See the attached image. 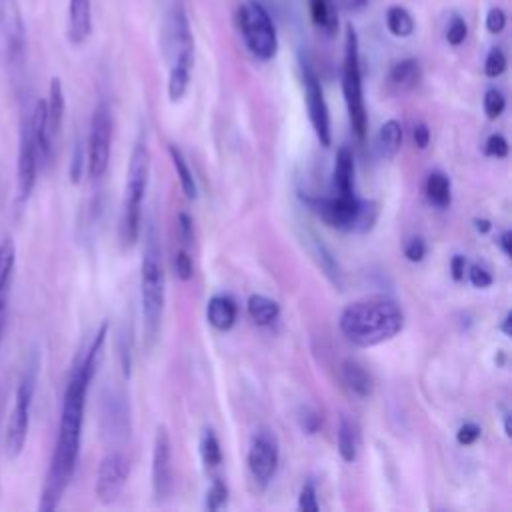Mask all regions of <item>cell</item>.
I'll return each mask as SVG.
<instances>
[{"mask_svg": "<svg viewBox=\"0 0 512 512\" xmlns=\"http://www.w3.org/2000/svg\"><path fill=\"white\" fill-rule=\"evenodd\" d=\"M348 8H360V6H364V2L366 0H342Z\"/></svg>", "mask_w": 512, "mask_h": 512, "instance_id": "f5cc1de1", "label": "cell"}, {"mask_svg": "<svg viewBox=\"0 0 512 512\" xmlns=\"http://www.w3.org/2000/svg\"><path fill=\"white\" fill-rule=\"evenodd\" d=\"M312 240H314V250H312V252H314V256H316L320 268H322L324 274L332 280V284L342 286V272H340V266H338L336 258L332 256V252H330L316 236H312Z\"/></svg>", "mask_w": 512, "mask_h": 512, "instance_id": "f546056e", "label": "cell"}, {"mask_svg": "<svg viewBox=\"0 0 512 512\" xmlns=\"http://www.w3.org/2000/svg\"><path fill=\"white\" fill-rule=\"evenodd\" d=\"M504 108H506L504 94L500 90H496V88L486 90V94H484V112H486V116L490 120H496L498 116H502Z\"/></svg>", "mask_w": 512, "mask_h": 512, "instance_id": "836d02e7", "label": "cell"}, {"mask_svg": "<svg viewBox=\"0 0 512 512\" xmlns=\"http://www.w3.org/2000/svg\"><path fill=\"white\" fill-rule=\"evenodd\" d=\"M412 138H414V144H416V148L424 150V148L430 144V128H428L424 122H418V124H414V130H412Z\"/></svg>", "mask_w": 512, "mask_h": 512, "instance_id": "f6af8a7d", "label": "cell"}, {"mask_svg": "<svg viewBox=\"0 0 512 512\" xmlns=\"http://www.w3.org/2000/svg\"><path fill=\"white\" fill-rule=\"evenodd\" d=\"M302 82H304V98H306V108H308L314 134L322 146H330L332 130H330L328 104H326L320 80L316 78L314 70L308 64L306 66L302 64Z\"/></svg>", "mask_w": 512, "mask_h": 512, "instance_id": "5bb4252c", "label": "cell"}, {"mask_svg": "<svg viewBox=\"0 0 512 512\" xmlns=\"http://www.w3.org/2000/svg\"><path fill=\"white\" fill-rule=\"evenodd\" d=\"M342 94L348 110V118L358 140H364L368 128V116L362 94V72H360V50L358 34L352 26H346L344 62H342Z\"/></svg>", "mask_w": 512, "mask_h": 512, "instance_id": "52a82bcc", "label": "cell"}, {"mask_svg": "<svg viewBox=\"0 0 512 512\" xmlns=\"http://www.w3.org/2000/svg\"><path fill=\"white\" fill-rule=\"evenodd\" d=\"M174 266H176V274L182 280H190L194 274V266H192V258L188 256L186 250H178L176 258H174Z\"/></svg>", "mask_w": 512, "mask_h": 512, "instance_id": "60d3db41", "label": "cell"}, {"mask_svg": "<svg viewBox=\"0 0 512 512\" xmlns=\"http://www.w3.org/2000/svg\"><path fill=\"white\" fill-rule=\"evenodd\" d=\"M140 302L146 336L148 340H154L162 322L166 302V274L162 264V250L152 230L148 234L144 258L140 264Z\"/></svg>", "mask_w": 512, "mask_h": 512, "instance_id": "3957f363", "label": "cell"}, {"mask_svg": "<svg viewBox=\"0 0 512 512\" xmlns=\"http://www.w3.org/2000/svg\"><path fill=\"white\" fill-rule=\"evenodd\" d=\"M108 324L102 322L90 348L86 354L76 362L72 368V374L68 378L64 400H62V412H60V426H58V438L52 452V460L46 472V480L42 486L38 510L40 512H52L58 508L72 476L76 470L78 454H80V438H82V424H84V408H86V394L88 386L96 374L102 348L106 342Z\"/></svg>", "mask_w": 512, "mask_h": 512, "instance_id": "6da1fadb", "label": "cell"}, {"mask_svg": "<svg viewBox=\"0 0 512 512\" xmlns=\"http://www.w3.org/2000/svg\"><path fill=\"white\" fill-rule=\"evenodd\" d=\"M148 172H150V150L146 142H138L132 150L130 164H128V178L122 202V216H120V240L124 246H134L140 234V212L142 200L148 186Z\"/></svg>", "mask_w": 512, "mask_h": 512, "instance_id": "277c9868", "label": "cell"}, {"mask_svg": "<svg viewBox=\"0 0 512 512\" xmlns=\"http://www.w3.org/2000/svg\"><path fill=\"white\" fill-rule=\"evenodd\" d=\"M420 80V64L414 58H404L396 62L390 70V84L396 90H410Z\"/></svg>", "mask_w": 512, "mask_h": 512, "instance_id": "4316f807", "label": "cell"}, {"mask_svg": "<svg viewBox=\"0 0 512 512\" xmlns=\"http://www.w3.org/2000/svg\"><path fill=\"white\" fill-rule=\"evenodd\" d=\"M130 476V460L124 452H108L98 466L94 492L102 504H112L124 490Z\"/></svg>", "mask_w": 512, "mask_h": 512, "instance_id": "7c38bea8", "label": "cell"}, {"mask_svg": "<svg viewBox=\"0 0 512 512\" xmlns=\"http://www.w3.org/2000/svg\"><path fill=\"white\" fill-rule=\"evenodd\" d=\"M168 154H170V160H172V166L176 170V176L180 180V186H182V192L186 198L194 200L198 196V186H196V178L182 154V150L176 146V144H170L168 146Z\"/></svg>", "mask_w": 512, "mask_h": 512, "instance_id": "484cf974", "label": "cell"}, {"mask_svg": "<svg viewBox=\"0 0 512 512\" xmlns=\"http://www.w3.org/2000/svg\"><path fill=\"white\" fill-rule=\"evenodd\" d=\"M82 166H84V150H82V142H76L74 154H72V162H70V182L72 184L80 182Z\"/></svg>", "mask_w": 512, "mask_h": 512, "instance_id": "7bdbcfd3", "label": "cell"}, {"mask_svg": "<svg viewBox=\"0 0 512 512\" xmlns=\"http://www.w3.org/2000/svg\"><path fill=\"white\" fill-rule=\"evenodd\" d=\"M450 270H452V278L454 280H462L464 278V270H466V258L456 254L452 260H450Z\"/></svg>", "mask_w": 512, "mask_h": 512, "instance_id": "c3c4849f", "label": "cell"}, {"mask_svg": "<svg viewBox=\"0 0 512 512\" xmlns=\"http://www.w3.org/2000/svg\"><path fill=\"white\" fill-rule=\"evenodd\" d=\"M404 256H406L410 262H420V260H424V256H426V242H424L420 236L410 238V240L404 244Z\"/></svg>", "mask_w": 512, "mask_h": 512, "instance_id": "f35d334b", "label": "cell"}, {"mask_svg": "<svg viewBox=\"0 0 512 512\" xmlns=\"http://www.w3.org/2000/svg\"><path fill=\"white\" fill-rule=\"evenodd\" d=\"M474 224H476V230H478V232H482V234L490 232V228H492L490 220H486V218H476V220H474Z\"/></svg>", "mask_w": 512, "mask_h": 512, "instance_id": "f907efd6", "label": "cell"}, {"mask_svg": "<svg viewBox=\"0 0 512 512\" xmlns=\"http://www.w3.org/2000/svg\"><path fill=\"white\" fill-rule=\"evenodd\" d=\"M178 228H180V236L184 242L192 240V218L186 212L178 214Z\"/></svg>", "mask_w": 512, "mask_h": 512, "instance_id": "7dc6e473", "label": "cell"}, {"mask_svg": "<svg viewBox=\"0 0 512 512\" xmlns=\"http://www.w3.org/2000/svg\"><path fill=\"white\" fill-rule=\"evenodd\" d=\"M402 124L394 118L386 120L380 130H378V138H376V148L380 152L382 158H394L402 146Z\"/></svg>", "mask_w": 512, "mask_h": 512, "instance_id": "cb8c5ba5", "label": "cell"}, {"mask_svg": "<svg viewBox=\"0 0 512 512\" xmlns=\"http://www.w3.org/2000/svg\"><path fill=\"white\" fill-rule=\"evenodd\" d=\"M236 316H238V308H236V302L230 296L218 294V296H212L208 300L206 320L216 330H220V332L230 330L236 324Z\"/></svg>", "mask_w": 512, "mask_h": 512, "instance_id": "d6986e66", "label": "cell"}, {"mask_svg": "<svg viewBox=\"0 0 512 512\" xmlns=\"http://www.w3.org/2000/svg\"><path fill=\"white\" fill-rule=\"evenodd\" d=\"M486 154L492 156V158H506L508 156V140L502 134L488 136Z\"/></svg>", "mask_w": 512, "mask_h": 512, "instance_id": "74e56055", "label": "cell"}, {"mask_svg": "<svg viewBox=\"0 0 512 512\" xmlns=\"http://www.w3.org/2000/svg\"><path fill=\"white\" fill-rule=\"evenodd\" d=\"M320 426H322V414H318L316 410H304L302 428H304L308 434H314Z\"/></svg>", "mask_w": 512, "mask_h": 512, "instance_id": "bcb514c9", "label": "cell"}, {"mask_svg": "<svg viewBox=\"0 0 512 512\" xmlns=\"http://www.w3.org/2000/svg\"><path fill=\"white\" fill-rule=\"evenodd\" d=\"M506 70V56L500 48H492L486 56V62H484V74L488 78H498L500 74H504Z\"/></svg>", "mask_w": 512, "mask_h": 512, "instance_id": "e575fe53", "label": "cell"}, {"mask_svg": "<svg viewBox=\"0 0 512 512\" xmlns=\"http://www.w3.org/2000/svg\"><path fill=\"white\" fill-rule=\"evenodd\" d=\"M504 26H506V14H504V10L502 8H490L488 12H486V30L490 32V34H500L502 30H504Z\"/></svg>", "mask_w": 512, "mask_h": 512, "instance_id": "ab89813d", "label": "cell"}, {"mask_svg": "<svg viewBox=\"0 0 512 512\" xmlns=\"http://www.w3.org/2000/svg\"><path fill=\"white\" fill-rule=\"evenodd\" d=\"M92 32V0H68L66 36L72 44H82Z\"/></svg>", "mask_w": 512, "mask_h": 512, "instance_id": "e0dca14e", "label": "cell"}, {"mask_svg": "<svg viewBox=\"0 0 512 512\" xmlns=\"http://www.w3.org/2000/svg\"><path fill=\"white\" fill-rule=\"evenodd\" d=\"M64 110H66V98H64V88L60 78H52L50 80V88H48V100H46V130L50 140L54 142V138L60 134L62 128V120H64Z\"/></svg>", "mask_w": 512, "mask_h": 512, "instance_id": "ac0fdd59", "label": "cell"}, {"mask_svg": "<svg viewBox=\"0 0 512 512\" xmlns=\"http://www.w3.org/2000/svg\"><path fill=\"white\" fill-rule=\"evenodd\" d=\"M278 462H280V448H278L276 436L270 430H258L252 436L250 448H248L250 474L258 484L266 486L274 478L278 470Z\"/></svg>", "mask_w": 512, "mask_h": 512, "instance_id": "4fadbf2b", "label": "cell"}, {"mask_svg": "<svg viewBox=\"0 0 512 512\" xmlns=\"http://www.w3.org/2000/svg\"><path fill=\"white\" fill-rule=\"evenodd\" d=\"M310 210L328 226L338 230L366 232L376 222V204L352 196H330V198H306Z\"/></svg>", "mask_w": 512, "mask_h": 512, "instance_id": "5b68a950", "label": "cell"}, {"mask_svg": "<svg viewBox=\"0 0 512 512\" xmlns=\"http://www.w3.org/2000/svg\"><path fill=\"white\" fill-rule=\"evenodd\" d=\"M468 36V26H466V20L460 18V16H452L450 22H448V28H446V40L448 44L452 46H458L466 40Z\"/></svg>", "mask_w": 512, "mask_h": 512, "instance_id": "d590c367", "label": "cell"}, {"mask_svg": "<svg viewBox=\"0 0 512 512\" xmlns=\"http://www.w3.org/2000/svg\"><path fill=\"white\" fill-rule=\"evenodd\" d=\"M386 28L396 38H408L414 32V20L402 6H390L386 12Z\"/></svg>", "mask_w": 512, "mask_h": 512, "instance_id": "f1b7e54d", "label": "cell"}, {"mask_svg": "<svg viewBox=\"0 0 512 512\" xmlns=\"http://www.w3.org/2000/svg\"><path fill=\"white\" fill-rule=\"evenodd\" d=\"M468 278H470V282H472L476 288H488V286L492 284L490 272H488L486 268L478 266V264H472V266L468 268Z\"/></svg>", "mask_w": 512, "mask_h": 512, "instance_id": "ee69618b", "label": "cell"}, {"mask_svg": "<svg viewBox=\"0 0 512 512\" xmlns=\"http://www.w3.org/2000/svg\"><path fill=\"white\" fill-rule=\"evenodd\" d=\"M280 314V306L276 300L264 296V294H254L248 298V316L260 324V326H268L272 324Z\"/></svg>", "mask_w": 512, "mask_h": 512, "instance_id": "83f0119b", "label": "cell"}, {"mask_svg": "<svg viewBox=\"0 0 512 512\" xmlns=\"http://www.w3.org/2000/svg\"><path fill=\"white\" fill-rule=\"evenodd\" d=\"M334 188L338 196L354 194V156L348 146L338 148L334 162Z\"/></svg>", "mask_w": 512, "mask_h": 512, "instance_id": "44dd1931", "label": "cell"}, {"mask_svg": "<svg viewBox=\"0 0 512 512\" xmlns=\"http://www.w3.org/2000/svg\"><path fill=\"white\" fill-rule=\"evenodd\" d=\"M200 456L206 468H216L222 462V450H220V442L214 434V430H204L202 438H200Z\"/></svg>", "mask_w": 512, "mask_h": 512, "instance_id": "1f68e13d", "label": "cell"}, {"mask_svg": "<svg viewBox=\"0 0 512 512\" xmlns=\"http://www.w3.org/2000/svg\"><path fill=\"white\" fill-rule=\"evenodd\" d=\"M298 508L304 510V512H318L320 510V504H318V498H316V488L312 482H306L300 490V496H298Z\"/></svg>", "mask_w": 512, "mask_h": 512, "instance_id": "8d00e7d4", "label": "cell"}, {"mask_svg": "<svg viewBox=\"0 0 512 512\" xmlns=\"http://www.w3.org/2000/svg\"><path fill=\"white\" fill-rule=\"evenodd\" d=\"M424 190H426V198L432 206H436V208H448L450 206L452 186H450V178L444 172H440V170L430 172L428 178H426Z\"/></svg>", "mask_w": 512, "mask_h": 512, "instance_id": "603a6c76", "label": "cell"}, {"mask_svg": "<svg viewBox=\"0 0 512 512\" xmlns=\"http://www.w3.org/2000/svg\"><path fill=\"white\" fill-rule=\"evenodd\" d=\"M338 326L352 344L370 348L402 332L404 312L400 304L388 296H366L342 310Z\"/></svg>", "mask_w": 512, "mask_h": 512, "instance_id": "7a4b0ae2", "label": "cell"}, {"mask_svg": "<svg viewBox=\"0 0 512 512\" xmlns=\"http://www.w3.org/2000/svg\"><path fill=\"white\" fill-rule=\"evenodd\" d=\"M26 50V24L18 0H0V60L16 66Z\"/></svg>", "mask_w": 512, "mask_h": 512, "instance_id": "9c48e42d", "label": "cell"}, {"mask_svg": "<svg viewBox=\"0 0 512 512\" xmlns=\"http://www.w3.org/2000/svg\"><path fill=\"white\" fill-rule=\"evenodd\" d=\"M16 264V246L8 234L0 236V340L6 326V298Z\"/></svg>", "mask_w": 512, "mask_h": 512, "instance_id": "2e32d148", "label": "cell"}, {"mask_svg": "<svg viewBox=\"0 0 512 512\" xmlns=\"http://www.w3.org/2000/svg\"><path fill=\"white\" fill-rule=\"evenodd\" d=\"M110 144H112V116L106 102H100L94 108L90 120L88 136V174L96 180L102 178L110 162Z\"/></svg>", "mask_w": 512, "mask_h": 512, "instance_id": "30bf717a", "label": "cell"}, {"mask_svg": "<svg viewBox=\"0 0 512 512\" xmlns=\"http://www.w3.org/2000/svg\"><path fill=\"white\" fill-rule=\"evenodd\" d=\"M38 370H40L38 354H32L30 360L26 362L22 374H20L16 394H14V406H12L8 424H6L4 448H6V456L10 460H14L22 454L26 438H28L30 408H32V398H34V392H36Z\"/></svg>", "mask_w": 512, "mask_h": 512, "instance_id": "8992f818", "label": "cell"}, {"mask_svg": "<svg viewBox=\"0 0 512 512\" xmlns=\"http://www.w3.org/2000/svg\"><path fill=\"white\" fill-rule=\"evenodd\" d=\"M226 502H228V486H226L222 480L216 478V480L212 482L210 490L206 492V502H204V506L214 512V510L224 508Z\"/></svg>", "mask_w": 512, "mask_h": 512, "instance_id": "d6a6232c", "label": "cell"}, {"mask_svg": "<svg viewBox=\"0 0 512 512\" xmlns=\"http://www.w3.org/2000/svg\"><path fill=\"white\" fill-rule=\"evenodd\" d=\"M498 246L502 248V252L506 254V256H510V252H512V234L506 230V232H502L500 236H498Z\"/></svg>", "mask_w": 512, "mask_h": 512, "instance_id": "681fc988", "label": "cell"}, {"mask_svg": "<svg viewBox=\"0 0 512 512\" xmlns=\"http://www.w3.org/2000/svg\"><path fill=\"white\" fill-rule=\"evenodd\" d=\"M172 446L164 426H158L152 446V492L156 502H164L172 492Z\"/></svg>", "mask_w": 512, "mask_h": 512, "instance_id": "9a60e30c", "label": "cell"}, {"mask_svg": "<svg viewBox=\"0 0 512 512\" xmlns=\"http://www.w3.org/2000/svg\"><path fill=\"white\" fill-rule=\"evenodd\" d=\"M480 426L478 424H474V422H466V424H462L460 428H458V432H456V440H458V444H462V446H470V444H474L478 438H480Z\"/></svg>", "mask_w": 512, "mask_h": 512, "instance_id": "b9f144b4", "label": "cell"}, {"mask_svg": "<svg viewBox=\"0 0 512 512\" xmlns=\"http://www.w3.org/2000/svg\"><path fill=\"white\" fill-rule=\"evenodd\" d=\"M360 448V432L354 420L342 416L338 424V452L344 462H354Z\"/></svg>", "mask_w": 512, "mask_h": 512, "instance_id": "d4e9b609", "label": "cell"}, {"mask_svg": "<svg viewBox=\"0 0 512 512\" xmlns=\"http://www.w3.org/2000/svg\"><path fill=\"white\" fill-rule=\"evenodd\" d=\"M500 330H502L506 336L510 334V314L504 316V320H502V324H500Z\"/></svg>", "mask_w": 512, "mask_h": 512, "instance_id": "816d5d0a", "label": "cell"}, {"mask_svg": "<svg viewBox=\"0 0 512 512\" xmlns=\"http://www.w3.org/2000/svg\"><path fill=\"white\" fill-rule=\"evenodd\" d=\"M312 24L326 36H334L338 30V8L334 0H308Z\"/></svg>", "mask_w": 512, "mask_h": 512, "instance_id": "7402d4cb", "label": "cell"}, {"mask_svg": "<svg viewBox=\"0 0 512 512\" xmlns=\"http://www.w3.org/2000/svg\"><path fill=\"white\" fill-rule=\"evenodd\" d=\"M190 72H192L190 66L172 64L170 76H168V98H170V102H178L186 94V88H188V82H190Z\"/></svg>", "mask_w": 512, "mask_h": 512, "instance_id": "4dcf8cb0", "label": "cell"}, {"mask_svg": "<svg viewBox=\"0 0 512 512\" xmlns=\"http://www.w3.org/2000/svg\"><path fill=\"white\" fill-rule=\"evenodd\" d=\"M38 146L32 128L30 110L20 118V136H18V164H16V182H18V202H26L34 190L38 176Z\"/></svg>", "mask_w": 512, "mask_h": 512, "instance_id": "8fae6325", "label": "cell"}, {"mask_svg": "<svg viewBox=\"0 0 512 512\" xmlns=\"http://www.w3.org/2000/svg\"><path fill=\"white\" fill-rule=\"evenodd\" d=\"M504 432H506V436H510V434H512V430H510V416H506V418H504Z\"/></svg>", "mask_w": 512, "mask_h": 512, "instance_id": "db71d44e", "label": "cell"}, {"mask_svg": "<svg viewBox=\"0 0 512 512\" xmlns=\"http://www.w3.org/2000/svg\"><path fill=\"white\" fill-rule=\"evenodd\" d=\"M340 372H342V380H344L346 388H348L352 394H356V396H360V398H368V396L372 394V390H374V380H372L370 372H368L358 360L346 358V360L342 362Z\"/></svg>", "mask_w": 512, "mask_h": 512, "instance_id": "ffe728a7", "label": "cell"}, {"mask_svg": "<svg viewBox=\"0 0 512 512\" xmlns=\"http://www.w3.org/2000/svg\"><path fill=\"white\" fill-rule=\"evenodd\" d=\"M238 28L246 48L258 60H272L278 52L276 26L258 2H244L238 6Z\"/></svg>", "mask_w": 512, "mask_h": 512, "instance_id": "ba28073f", "label": "cell"}]
</instances>
